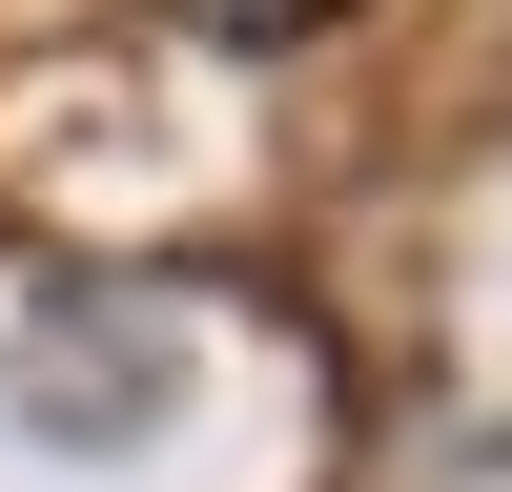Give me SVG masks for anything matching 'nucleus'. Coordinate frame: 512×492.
Returning a JSON list of instances; mask_svg holds the SVG:
<instances>
[{
  "label": "nucleus",
  "instance_id": "nucleus-1",
  "mask_svg": "<svg viewBox=\"0 0 512 492\" xmlns=\"http://www.w3.org/2000/svg\"><path fill=\"white\" fill-rule=\"evenodd\" d=\"M205 41H308V21H349V0H185Z\"/></svg>",
  "mask_w": 512,
  "mask_h": 492
}]
</instances>
